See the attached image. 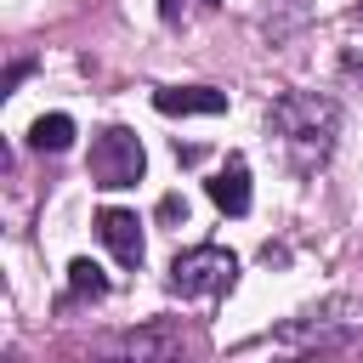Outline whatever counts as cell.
Segmentation results:
<instances>
[{"instance_id":"cell-11","label":"cell","mask_w":363,"mask_h":363,"mask_svg":"<svg viewBox=\"0 0 363 363\" xmlns=\"http://www.w3.org/2000/svg\"><path fill=\"white\" fill-rule=\"evenodd\" d=\"M159 221H187V199L164 193V199H159Z\"/></svg>"},{"instance_id":"cell-2","label":"cell","mask_w":363,"mask_h":363,"mask_svg":"<svg viewBox=\"0 0 363 363\" xmlns=\"http://www.w3.org/2000/svg\"><path fill=\"white\" fill-rule=\"evenodd\" d=\"M233 278H238V261H233V250H221V244H193V250H182V255L170 261V289L187 295V301L221 295V289H233Z\"/></svg>"},{"instance_id":"cell-3","label":"cell","mask_w":363,"mask_h":363,"mask_svg":"<svg viewBox=\"0 0 363 363\" xmlns=\"http://www.w3.org/2000/svg\"><path fill=\"white\" fill-rule=\"evenodd\" d=\"M142 170H147V153H142L136 130L108 125V130L91 142V182H96V187H136Z\"/></svg>"},{"instance_id":"cell-4","label":"cell","mask_w":363,"mask_h":363,"mask_svg":"<svg viewBox=\"0 0 363 363\" xmlns=\"http://www.w3.org/2000/svg\"><path fill=\"white\" fill-rule=\"evenodd\" d=\"M329 312H335V306L295 318L289 329H278V346H301V352H312V346H346V340L357 335L363 318H329Z\"/></svg>"},{"instance_id":"cell-5","label":"cell","mask_w":363,"mask_h":363,"mask_svg":"<svg viewBox=\"0 0 363 363\" xmlns=\"http://www.w3.org/2000/svg\"><path fill=\"white\" fill-rule=\"evenodd\" d=\"M96 238L113 250L119 267H142V250H147V244H142V221H136L130 210H113V204L96 210Z\"/></svg>"},{"instance_id":"cell-9","label":"cell","mask_w":363,"mask_h":363,"mask_svg":"<svg viewBox=\"0 0 363 363\" xmlns=\"http://www.w3.org/2000/svg\"><path fill=\"white\" fill-rule=\"evenodd\" d=\"M68 289L96 301V295H108V278H102V267H96V261H85V255H79V261H68Z\"/></svg>"},{"instance_id":"cell-13","label":"cell","mask_w":363,"mask_h":363,"mask_svg":"<svg viewBox=\"0 0 363 363\" xmlns=\"http://www.w3.org/2000/svg\"><path fill=\"white\" fill-rule=\"evenodd\" d=\"M182 11H187V0H159V17L164 23H182Z\"/></svg>"},{"instance_id":"cell-14","label":"cell","mask_w":363,"mask_h":363,"mask_svg":"<svg viewBox=\"0 0 363 363\" xmlns=\"http://www.w3.org/2000/svg\"><path fill=\"white\" fill-rule=\"evenodd\" d=\"M204 6H221V0H204Z\"/></svg>"},{"instance_id":"cell-1","label":"cell","mask_w":363,"mask_h":363,"mask_svg":"<svg viewBox=\"0 0 363 363\" xmlns=\"http://www.w3.org/2000/svg\"><path fill=\"white\" fill-rule=\"evenodd\" d=\"M267 125H272V136L289 147V164H295V170H312V164H323L329 147H335L340 108H335L329 96H318V91H289V96H278V102L267 108Z\"/></svg>"},{"instance_id":"cell-12","label":"cell","mask_w":363,"mask_h":363,"mask_svg":"<svg viewBox=\"0 0 363 363\" xmlns=\"http://www.w3.org/2000/svg\"><path fill=\"white\" fill-rule=\"evenodd\" d=\"M28 74H34V62H11V68H6V91H11V85H23Z\"/></svg>"},{"instance_id":"cell-10","label":"cell","mask_w":363,"mask_h":363,"mask_svg":"<svg viewBox=\"0 0 363 363\" xmlns=\"http://www.w3.org/2000/svg\"><path fill=\"white\" fill-rule=\"evenodd\" d=\"M119 352H136V357H170V352H182V340H176V335H130V340H119Z\"/></svg>"},{"instance_id":"cell-6","label":"cell","mask_w":363,"mask_h":363,"mask_svg":"<svg viewBox=\"0 0 363 363\" xmlns=\"http://www.w3.org/2000/svg\"><path fill=\"white\" fill-rule=\"evenodd\" d=\"M153 108L159 113H227V91H210V85H164V91H153Z\"/></svg>"},{"instance_id":"cell-8","label":"cell","mask_w":363,"mask_h":363,"mask_svg":"<svg viewBox=\"0 0 363 363\" xmlns=\"http://www.w3.org/2000/svg\"><path fill=\"white\" fill-rule=\"evenodd\" d=\"M28 142H34L40 153H62V147L74 142V119H68V113H40L34 130H28Z\"/></svg>"},{"instance_id":"cell-7","label":"cell","mask_w":363,"mask_h":363,"mask_svg":"<svg viewBox=\"0 0 363 363\" xmlns=\"http://www.w3.org/2000/svg\"><path fill=\"white\" fill-rule=\"evenodd\" d=\"M204 187H210V199H216L227 216H244V210H250V164H244L238 153H233V159H227Z\"/></svg>"}]
</instances>
